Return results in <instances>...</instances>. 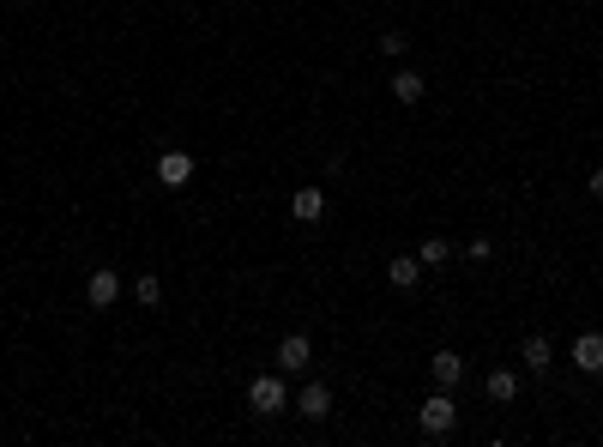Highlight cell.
<instances>
[{"instance_id":"9a60e30c","label":"cell","mask_w":603,"mask_h":447,"mask_svg":"<svg viewBox=\"0 0 603 447\" xmlns=\"http://www.w3.org/2000/svg\"><path fill=\"white\" fill-rule=\"evenodd\" d=\"M133 296H140L145 308H158V303H163V285H158V272H145L140 285H133Z\"/></svg>"},{"instance_id":"3957f363","label":"cell","mask_w":603,"mask_h":447,"mask_svg":"<svg viewBox=\"0 0 603 447\" xmlns=\"http://www.w3.org/2000/svg\"><path fill=\"white\" fill-rule=\"evenodd\" d=\"M290 406H296L308 424H320V417H332V387H326V381H308L296 399H290Z\"/></svg>"},{"instance_id":"277c9868","label":"cell","mask_w":603,"mask_h":447,"mask_svg":"<svg viewBox=\"0 0 603 447\" xmlns=\"http://www.w3.org/2000/svg\"><path fill=\"white\" fill-rule=\"evenodd\" d=\"M308 363H314V345H308V333H290V339H278V369H284V375H302Z\"/></svg>"},{"instance_id":"52a82bcc","label":"cell","mask_w":603,"mask_h":447,"mask_svg":"<svg viewBox=\"0 0 603 447\" xmlns=\"http://www.w3.org/2000/svg\"><path fill=\"white\" fill-rule=\"evenodd\" d=\"M573 369L580 375H603V333H580L573 339Z\"/></svg>"},{"instance_id":"4fadbf2b","label":"cell","mask_w":603,"mask_h":447,"mask_svg":"<svg viewBox=\"0 0 603 447\" xmlns=\"http://www.w3.org/2000/svg\"><path fill=\"white\" fill-rule=\"evenodd\" d=\"M417 278H422V260H386V285L392 290H417Z\"/></svg>"},{"instance_id":"9c48e42d","label":"cell","mask_w":603,"mask_h":447,"mask_svg":"<svg viewBox=\"0 0 603 447\" xmlns=\"http://www.w3.org/2000/svg\"><path fill=\"white\" fill-rule=\"evenodd\" d=\"M386 85H392V97H399V103H422V91H428L417 67H392V79H386Z\"/></svg>"},{"instance_id":"8fae6325","label":"cell","mask_w":603,"mask_h":447,"mask_svg":"<svg viewBox=\"0 0 603 447\" xmlns=\"http://www.w3.org/2000/svg\"><path fill=\"white\" fill-rule=\"evenodd\" d=\"M489 399H495V406H513V399H519V375H513V369H489Z\"/></svg>"},{"instance_id":"6da1fadb","label":"cell","mask_w":603,"mask_h":447,"mask_svg":"<svg viewBox=\"0 0 603 447\" xmlns=\"http://www.w3.org/2000/svg\"><path fill=\"white\" fill-rule=\"evenodd\" d=\"M417 424L422 435H453V424H459V406H453V387H441V393H428L417 406Z\"/></svg>"},{"instance_id":"5bb4252c","label":"cell","mask_w":603,"mask_h":447,"mask_svg":"<svg viewBox=\"0 0 603 447\" xmlns=\"http://www.w3.org/2000/svg\"><path fill=\"white\" fill-rule=\"evenodd\" d=\"M417 260H422V266H446V260H453V242H441V236H428V242L417 248Z\"/></svg>"},{"instance_id":"7a4b0ae2","label":"cell","mask_w":603,"mask_h":447,"mask_svg":"<svg viewBox=\"0 0 603 447\" xmlns=\"http://www.w3.org/2000/svg\"><path fill=\"white\" fill-rule=\"evenodd\" d=\"M248 406L260 411V417H278V411H290V387H284V369H278V375H254V381H248Z\"/></svg>"},{"instance_id":"7c38bea8","label":"cell","mask_w":603,"mask_h":447,"mask_svg":"<svg viewBox=\"0 0 603 447\" xmlns=\"http://www.w3.org/2000/svg\"><path fill=\"white\" fill-rule=\"evenodd\" d=\"M519 357H525V369H537V375H543V369L555 363V345H549V333H531Z\"/></svg>"},{"instance_id":"8992f818","label":"cell","mask_w":603,"mask_h":447,"mask_svg":"<svg viewBox=\"0 0 603 447\" xmlns=\"http://www.w3.org/2000/svg\"><path fill=\"white\" fill-rule=\"evenodd\" d=\"M158 182L163 187H187L194 182V158H187V151H158Z\"/></svg>"},{"instance_id":"ba28073f","label":"cell","mask_w":603,"mask_h":447,"mask_svg":"<svg viewBox=\"0 0 603 447\" xmlns=\"http://www.w3.org/2000/svg\"><path fill=\"white\" fill-rule=\"evenodd\" d=\"M290 212H296L302 224H314V218H326V194H320V187H314V182H302L296 194H290Z\"/></svg>"},{"instance_id":"e0dca14e","label":"cell","mask_w":603,"mask_h":447,"mask_svg":"<svg viewBox=\"0 0 603 447\" xmlns=\"http://www.w3.org/2000/svg\"><path fill=\"white\" fill-rule=\"evenodd\" d=\"M585 187H591V200H603V163L591 169V182H585Z\"/></svg>"},{"instance_id":"2e32d148","label":"cell","mask_w":603,"mask_h":447,"mask_svg":"<svg viewBox=\"0 0 603 447\" xmlns=\"http://www.w3.org/2000/svg\"><path fill=\"white\" fill-rule=\"evenodd\" d=\"M381 49H386V55H404V49H410V37H404V31H386Z\"/></svg>"},{"instance_id":"30bf717a","label":"cell","mask_w":603,"mask_h":447,"mask_svg":"<svg viewBox=\"0 0 603 447\" xmlns=\"http://www.w3.org/2000/svg\"><path fill=\"white\" fill-rule=\"evenodd\" d=\"M428 375H435L441 387H459V375H464V357H459V351H435V357H428Z\"/></svg>"},{"instance_id":"5b68a950","label":"cell","mask_w":603,"mask_h":447,"mask_svg":"<svg viewBox=\"0 0 603 447\" xmlns=\"http://www.w3.org/2000/svg\"><path fill=\"white\" fill-rule=\"evenodd\" d=\"M115 296H121V278L109 272V266H97V272L85 278V303L91 308H115Z\"/></svg>"}]
</instances>
